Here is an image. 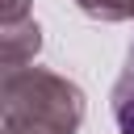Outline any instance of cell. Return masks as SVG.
<instances>
[{
  "mask_svg": "<svg viewBox=\"0 0 134 134\" xmlns=\"http://www.w3.org/2000/svg\"><path fill=\"white\" fill-rule=\"evenodd\" d=\"M113 121L121 134H134V46L126 54V67L113 84Z\"/></svg>",
  "mask_w": 134,
  "mask_h": 134,
  "instance_id": "cell-3",
  "label": "cell"
},
{
  "mask_svg": "<svg viewBox=\"0 0 134 134\" xmlns=\"http://www.w3.org/2000/svg\"><path fill=\"white\" fill-rule=\"evenodd\" d=\"M29 8H34V0H0V25H13V21L34 17Z\"/></svg>",
  "mask_w": 134,
  "mask_h": 134,
  "instance_id": "cell-5",
  "label": "cell"
},
{
  "mask_svg": "<svg viewBox=\"0 0 134 134\" xmlns=\"http://www.w3.org/2000/svg\"><path fill=\"white\" fill-rule=\"evenodd\" d=\"M0 134H59V130L38 126V121H4V117H0Z\"/></svg>",
  "mask_w": 134,
  "mask_h": 134,
  "instance_id": "cell-6",
  "label": "cell"
},
{
  "mask_svg": "<svg viewBox=\"0 0 134 134\" xmlns=\"http://www.w3.org/2000/svg\"><path fill=\"white\" fill-rule=\"evenodd\" d=\"M75 4L92 21H130L134 17V0H75Z\"/></svg>",
  "mask_w": 134,
  "mask_h": 134,
  "instance_id": "cell-4",
  "label": "cell"
},
{
  "mask_svg": "<svg viewBox=\"0 0 134 134\" xmlns=\"http://www.w3.org/2000/svg\"><path fill=\"white\" fill-rule=\"evenodd\" d=\"M88 100L80 84L46 67H8L0 75V117L4 121H38L59 134H75L84 126Z\"/></svg>",
  "mask_w": 134,
  "mask_h": 134,
  "instance_id": "cell-1",
  "label": "cell"
},
{
  "mask_svg": "<svg viewBox=\"0 0 134 134\" xmlns=\"http://www.w3.org/2000/svg\"><path fill=\"white\" fill-rule=\"evenodd\" d=\"M42 50V25L34 17L25 21H13V25H0V67H29L34 54Z\"/></svg>",
  "mask_w": 134,
  "mask_h": 134,
  "instance_id": "cell-2",
  "label": "cell"
}]
</instances>
